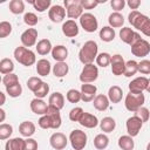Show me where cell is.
Segmentation results:
<instances>
[{"label":"cell","instance_id":"obj_12","mask_svg":"<svg viewBox=\"0 0 150 150\" xmlns=\"http://www.w3.org/2000/svg\"><path fill=\"white\" fill-rule=\"evenodd\" d=\"M110 67H111V73L115 76H120L124 74V69H125V62L122 55L120 54H114L111 56V61H110Z\"/></svg>","mask_w":150,"mask_h":150},{"label":"cell","instance_id":"obj_8","mask_svg":"<svg viewBox=\"0 0 150 150\" xmlns=\"http://www.w3.org/2000/svg\"><path fill=\"white\" fill-rule=\"evenodd\" d=\"M80 25L81 27L88 32V33H94L97 30L98 28V22H97V19L94 14L91 13H83L80 18Z\"/></svg>","mask_w":150,"mask_h":150},{"label":"cell","instance_id":"obj_36","mask_svg":"<svg viewBox=\"0 0 150 150\" xmlns=\"http://www.w3.org/2000/svg\"><path fill=\"white\" fill-rule=\"evenodd\" d=\"M138 71V62L135 60H129L125 62V69H124V76L125 77H131Z\"/></svg>","mask_w":150,"mask_h":150},{"label":"cell","instance_id":"obj_50","mask_svg":"<svg viewBox=\"0 0 150 150\" xmlns=\"http://www.w3.org/2000/svg\"><path fill=\"white\" fill-rule=\"evenodd\" d=\"M135 115L138 116V117L142 120L143 123H144V122H148L149 118H150V111H149V109L145 108V107H141V108L135 112Z\"/></svg>","mask_w":150,"mask_h":150},{"label":"cell","instance_id":"obj_43","mask_svg":"<svg viewBox=\"0 0 150 150\" xmlns=\"http://www.w3.org/2000/svg\"><path fill=\"white\" fill-rule=\"evenodd\" d=\"M2 83H4V86L7 88V87L14 86V84L20 83V82H19V77H18V75L14 74V73H11V74H6V75H4V77H2Z\"/></svg>","mask_w":150,"mask_h":150},{"label":"cell","instance_id":"obj_21","mask_svg":"<svg viewBox=\"0 0 150 150\" xmlns=\"http://www.w3.org/2000/svg\"><path fill=\"white\" fill-rule=\"evenodd\" d=\"M46 115L49 116L50 121H52V129H59L61 127V114H60V110L57 108H54L52 105H48V109H47V112Z\"/></svg>","mask_w":150,"mask_h":150},{"label":"cell","instance_id":"obj_34","mask_svg":"<svg viewBox=\"0 0 150 150\" xmlns=\"http://www.w3.org/2000/svg\"><path fill=\"white\" fill-rule=\"evenodd\" d=\"M118 146L122 149V150H132L134 146H135V142L132 139L131 136L129 135H123L118 138V142H117Z\"/></svg>","mask_w":150,"mask_h":150},{"label":"cell","instance_id":"obj_56","mask_svg":"<svg viewBox=\"0 0 150 150\" xmlns=\"http://www.w3.org/2000/svg\"><path fill=\"white\" fill-rule=\"evenodd\" d=\"M127 5L129 6L130 9H132V11H137V8L141 6V1H139V0H128Z\"/></svg>","mask_w":150,"mask_h":150},{"label":"cell","instance_id":"obj_28","mask_svg":"<svg viewBox=\"0 0 150 150\" xmlns=\"http://www.w3.org/2000/svg\"><path fill=\"white\" fill-rule=\"evenodd\" d=\"M25 139L21 137L9 138L5 144V150H23Z\"/></svg>","mask_w":150,"mask_h":150},{"label":"cell","instance_id":"obj_2","mask_svg":"<svg viewBox=\"0 0 150 150\" xmlns=\"http://www.w3.org/2000/svg\"><path fill=\"white\" fill-rule=\"evenodd\" d=\"M98 55V46L94 40H88L83 43L79 52V60L83 64L94 63Z\"/></svg>","mask_w":150,"mask_h":150},{"label":"cell","instance_id":"obj_52","mask_svg":"<svg viewBox=\"0 0 150 150\" xmlns=\"http://www.w3.org/2000/svg\"><path fill=\"white\" fill-rule=\"evenodd\" d=\"M38 124L42 129H52V121H50V118H49L48 115L41 116L39 118V121H38Z\"/></svg>","mask_w":150,"mask_h":150},{"label":"cell","instance_id":"obj_47","mask_svg":"<svg viewBox=\"0 0 150 150\" xmlns=\"http://www.w3.org/2000/svg\"><path fill=\"white\" fill-rule=\"evenodd\" d=\"M12 33V25L8 21H1L0 22V38L4 39Z\"/></svg>","mask_w":150,"mask_h":150},{"label":"cell","instance_id":"obj_39","mask_svg":"<svg viewBox=\"0 0 150 150\" xmlns=\"http://www.w3.org/2000/svg\"><path fill=\"white\" fill-rule=\"evenodd\" d=\"M33 6H34V8L38 11V12H40V13H43L45 11H49V8L52 7L50 5H52V1L50 0H34V1H29Z\"/></svg>","mask_w":150,"mask_h":150},{"label":"cell","instance_id":"obj_26","mask_svg":"<svg viewBox=\"0 0 150 150\" xmlns=\"http://www.w3.org/2000/svg\"><path fill=\"white\" fill-rule=\"evenodd\" d=\"M123 97V90L118 86H111L108 90V98L111 103H120Z\"/></svg>","mask_w":150,"mask_h":150},{"label":"cell","instance_id":"obj_15","mask_svg":"<svg viewBox=\"0 0 150 150\" xmlns=\"http://www.w3.org/2000/svg\"><path fill=\"white\" fill-rule=\"evenodd\" d=\"M66 13L67 12L64 7H62L61 5H54L48 11V18L50 19L52 22L59 23L63 21V19L66 18Z\"/></svg>","mask_w":150,"mask_h":150},{"label":"cell","instance_id":"obj_24","mask_svg":"<svg viewBox=\"0 0 150 150\" xmlns=\"http://www.w3.org/2000/svg\"><path fill=\"white\" fill-rule=\"evenodd\" d=\"M35 124L30 121H23L20 123L19 125V132L21 134V136L28 138V137H32L34 134H35Z\"/></svg>","mask_w":150,"mask_h":150},{"label":"cell","instance_id":"obj_37","mask_svg":"<svg viewBox=\"0 0 150 150\" xmlns=\"http://www.w3.org/2000/svg\"><path fill=\"white\" fill-rule=\"evenodd\" d=\"M8 8L13 14H22L25 12V2L22 0H11Z\"/></svg>","mask_w":150,"mask_h":150},{"label":"cell","instance_id":"obj_44","mask_svg":"<svg viewBox=\"0 0 150 150\" xmlns=\"http://www.w3.org/2000/svg\"><path fill=\"white\" fill-rule=\"evenodd\" d=\"M66 98L70 103H77L81 101V91L76 89H69L66 94Z\"/></svg>","mask_w":150,"mask_h":150},{"label":"cell","instance_id":"obj_13","mask_svg":"<svg viewBox=\"0 0 150 150\" xmlns=\"http://www.w3.org/2000/svg\"><path fill=\"white\" fill-rule=\"evenodd\" d=\"M148 83H149V79H146L145 76H138L129 83V86H128L129 91L134 93V94H141L144 90H146Z\"/></svg>","mask_w":150,"mask_h":150},{"label":"cell","instance_id":"obj_25","mask_svg":"<svg viewBox=\"0 0 150 150\" xmlns=\"http://www.w3.org/2000/svg\"><path fill=\"white\" fill-rule=\"evenodd\" d=\"M35 69H36L38 75H40V76H47V75H49V73L52 71L53 68H52L50 62L47 59H40L36 62Z\"/></svg>","mask_w":150,"mask_h":150},{"label":"cell","instance_id":"obj_46","mask_svg":"<svg viewBox=\"0 0 150 150\" xmlns=\"http://www.w3.org/2000/svg\"><path fill=\"white\" fill-rule=\"evenodd\" d=\"M38 21H39V19H38V16H36L35 13H33V12L25 13V15H23V22L26 25H28L30 27H34L38 23Z\"/></svg>","mask_w":150,"mask_h":150},{"label":"cell","instance_id":"obj_16","mask_svg":"<svg viewBox=\"0 0 150 150\" xmlns=\"http://www.w3.org/2000/svg\"><path fill=\"white\" fill-rule=\"evenodd\" d=\"M81 101L83 102H91L96 97L97 88L95 84L90 83H83L81 84Z\"/></svg>","mask_w":150,"mask_h":150},{"label":"cell","instance_id":"obj_7","mask_svg":"<svg viewBox=\"0 0 150 150\" xmlns=\"http://www.w3.org/2000/svg\"><path fill=\"white\" fill-rule=\"evenodd\" d=\"M98 77V68L94 63L90 64H84L81 74H80V81L82 83H91L96 81Z\"/></svg>","mask_w":150,"mask_h":150},{"label":"cell","instance_id":"obj_41","mask_svg":"<svg viewBox=\"0 0 150 150\" xmlns=\"http://www.w3.org/2000/svg\"><path fill=\"white\" fill-rule=\"evenodd\" d=\"M42 82H43V81H42L40 77H38V76H32V77H29V79L27 80V88H28L30 91L35 93V91L41 87Z\"/></svg>","mask_w":150,"mask_h":150},{"label":"cell","instance_id":"obj_1","mask_svg":"<svg viewBox=\"0 0 150 150\" xmlns=\"http://www.w3.org/2000/svg\"><path fill=\"white\" fill-rule=\"evenodd\" d=\"M128 21L134 28L141 30L145 36L150 38V19L146 15L138 11H131L128 15Z\"/></svg>","mask_w":150,"mask_h":150},{"label":"cell","instance_id":"obj_35","mask_svg":"<svg viewBox=\"0 0 150 150\" xmlns=\"http://www.w3.org/2000/svg\"><path fill=\"white\" fill-rule=\"evenodd\" d=\"M109 145V138L104 134H98L94 137V146L97 150H104Z\"/></svg>","mask_w":150,"mask_h":150},{"label":"cell","instance_id":"obj_9","mask_svg":"<svg viewBox=\"0 0 150 150\" xmlns=\"http://www.w3.org/2000/svg\"><path fill=\"white\" fill-rule=\"evenodd\" d=\"M131 53L136 57H144L150 53V43L145 39H139L132 46H130Z\"/></svg>","mask_w":150,"mask_h":150},{"label":"cell","instance_id":"obj_10","mask_svg":"<svg viewBox=\"0 0 150 150\" xmlns=\"http://www.w3.org/2000/svg\"><path fill=\"white\" fill-rule=\"evenodd\" d=\"M125 127H127L128 135L131 136V137H135V136H137L139 134V131H141V129L143 127V122L138 116L134 115V116H131V117H129L127 120Z\"/></svg>","mask_w":150,"mask_h":150},{"label":"cell","instance_id":"obj_14","mask_svg":"<svg viewBox=\"0 0 150 150\" xmlns=\"http://www.w3.org/2000/svg\"><path fill=\"white\" fill-rule=\"evenodd\" d=\"M49 144L55 150H62L68 144V138L63 132H54L49 137Z\"/></svg>","mask_w":150,"mask_h":150},{"label":"cell","instance_id":"obj_59","mask_svg":"<svg viewBox=\"0 0 150 150\" xmlns=\"http://www.w3.org/2000/svg\"><path fill=\"white\" fill-rule=\"evenodd\" d=\"M146 91L150 94V79H149V83H148V88H146Z\"/></svg>","mask_w":150,"mask_h":150},{"label":"cell","instance_id":"obj_18","mask_svg":"<svg viewBox=\"0 0 150 150\" xmlns=\"http://www.w3.org/2000/svg\"><path fill=\"white\" fill-rule=\"evenodd\" d=\"M79 123H80L82 127L88 128V129L96 128V127L100 124V122H98V120H97V117H96L95 115H93V114H90V112H86V111L82 114V116H81Z\"/></svg>","mask_w":150,"mask_h":150},{"label":"cell","instance_id":"obj_20","mask_svg":"<svg viewBox=\"0 0 150 150\" xmlns=\"http://www.w3.org/2000/svg\"><path fill=\"white\" fill-rule=\"evenodd\" d=\"M47 109H48V104L42 100V98H33L30 101V110L36 114V115H46L47 112Z\"/></svg>","mask_w":150,"mask_h":150},{"label":"cell","instance_id":"obj_31","mask_svg":"<svg viewBox=\"0 0 150 150\" xmlns=\"http://www.w3.org/2000/svg\"><path fill=\"white\" fill-rule=\"evenodd\" d=\"M35 48H36L38 54H40V55H47L48 53H52L53 46H52L50 40H48V39H41L36 43V47Z\"/></svg>","mask_w":150,"mask_h":150},{"label":"cell","instance_id":"obj_38","mask_svg":"<svg viewBox=\"0 0 150 150\" xmlns=\"http://www.w3.org/2000/svg\"><path fill=\"white\" fill-rule=\"evenodd\" d=\"M13 70H14V63L11 59L5 57L0 61V73L2 75L11 74V73H13Z\"/></svg>","mask_w":150,"mask_h":150},{"label":"cell","instance_id":"obj_48","mask_svg":"<svg viewBox=\"0 0 150 150\" xmlns=\"http://www.w3.org/2000/svg\"><path fill=\"white\" fill-rule=\"evenodd\" d=\"M48 93H49V84L43 81L41 87L34 93V95H35L36 98H43V97H46L48 95Z\"/></svg>","mask_w":150,"mask_h":150},{"label":"cell","instance_id":"obj_49","mask_svg":"<svg viewBox=\"0 0 150 150\" xmlns=\"http://www.w3.org/2000/svg\"><path fill=\"white\" fill-rule=\"evenodd\" d=\"M83 112L84 111H83V109L81 107H75L69 111V120L73 121V122H79Z\"/></svg>","mask_w":150,"mask_h":150},{"label":"cell","instance_id":"obj_40","mask_svg":"<svg viewBox=\"0 0 150 150\" xmlns=\"http://www.w3.org/2000/svg\"><path fill=\"white\" fill-rule=\"evenodd\" d=\"M95 61H96L97 66H100V67H102V68H105V67H108V66L110 64L111 55H110L109 53H107V52H102V53H100V54L97 55V57H96Z\"/></svg>","mask_w":150,"mask_h":150},{"label":"cell","instance_id":"obj_51","mask_svg":"<svg viewBox=\"0 0 150 150\" xmlns=\"http://www.w3.org/2000/svg\"><path fill=\"white\" fill-rule=\"evenodd\" d=\"M138 71L143 75L150 74V60H142L138 62Z\"/></svg>","mask_w":150,"mask_h":150},{"label":"cell","instance_id":"obj_4","mask_svg":"<svg viewBox=\"0 0 150 150\" xmlns=\"http://www.w3.org/2000/svg\"><path fill=\"white\" fill-rule=\"evenodd\" d=\"M144 102H145V97H144L143 93L134 94V93L129 91V94H127V96H125L124 105H125L127 110H129L131 112H136L141 107H143Z\"/></svg>","mask_w":150,"mask_h":150},{"label":"cell","instance_id":"obj_57","mask_svg":"<svg viewBox=\"0 0 150 150\" xmlns=\"http://www.w3.org/2000/svg\"><path fill=\"white\" fill-rule=\"evenodd\" d=\"M0 115H1V118H0V122H4L5 121V117H6V112H5V110L1 108L0 109Z\"/></svg>","mask_w":150,"mask_h":150},{"label":"cell","instance_id":"obj_29","mask_svg":"<svg viewBox=\"0 0 150 150\" xmlns=\"http://www.w3.org/2000/svg\"><path fill=\"white\" fill-rule=\"evenodd\" d=\"M100 128L103 132L105 134H109V132H112L116 128V121L110 117V116H107V117H103L100 122Z\"/></svg>","mask_w":150,"mask_h":150},{"label":"cell","instance_id":"obj_54","mask_svg":"<svg viewBox=\"0 0 150 150\" xmlns=\"http://www.w3.org/2000/svg\"><path fill=\"white\" fill-rule=\"evenodd\" d=\"M125 5H127V2H125L124 0H111V1H110V6H111V8H112L115 12L122 11V9L125 7Z\"/></svg>","mask_w":150,"mask_h":150},{"label":"cell","instance_id":"obj_45","mask_svg":"<svg viewBox=\"0 0 150 150\" xmlns=\"http://www.w3.org/2000/svg\"><path fill=\"white\" fill-rule=\"evenodd\" d=\"M6 93L11 96V97H19L21 94H22V87L20 83H16L14 86H11V87H7L6 88Z\"/></svg>","mask_w":150,"mask_h":150},{"label":"cell","instance_id":"obj_30","mask_svg":"<svg viewBox=\"0 0 150 150\" xmlns=\"http://www.w3.org/2000/svg\"><path fill=\"white\" fill-rule=\"evenodd\" d=\"M98 35H100V39L103 42H111L115 39L116 33H115V29L111 28L110 26H104V27H102L100 29Z\"/></svg>","mask_w":150,"mask_h":150},{"label":"cell","instance_id":"obj_55","mask_svg":"<svg viewBox=\"0 0 150 150\" xmlns=\"http://www.w3.org/2000/svg\"><path fill=\"white\" fill-rule=\"evenodd\" d=\"M98 4H100V1H97V0H81V5H82L83 9H93Z\"/></svg>","mask_w":150,"mask_h":150},{"label":"cell","instance_id":"obj_42","mask_svg":"<svg viewBox=\"0 0 150 150\" xmlns=\"http://www.w3.org/2000/svg\"><path fill=\"white\" fill-rule=\"evenodd\" d=\"M12 134H13V127L11 124H7V123L0 124V139L1 141L9 138Z\"/></svg>","mask_w":150,"mask_h":150},{"label":"cell","instance_id":"obj_58","mask_svg":"<svg viewBox=\"0 0 150 150\" xmlns=\"http://www.w3.org/2000/svg\"><path fill=\"white\" fill-rule=\"evenodd\" d=\"M0 96H1V102H0V105L5 104V101H6V97H5V93L0 91Z\"/></svg>","mask_w":150,"mask_h":150},{"label":"cell","instance_id":"obj_11","mask_svg":"<svg viewBox=\"0 0 150 150\" xmlns=\"http://www.w3.org/2000/svg\"><path fill=\"white\" fill-rule=\"evenodd\" d=\"M120 39L124 43H127L129 46H132L136 41H138L141 39V35L137 32L132 30L130 27H123L120 30Z\"/></svg>","mask_w":150,"mask_h":150},{"label":"cell","instance_id":"obj_60","mask_svg":"<svg viewBox=\"0 0 150 150\" xmlns=\"http://www.w3.org/2000/svg\"><path fill=\"white\" fill-rule=\"evenodd\" d=\"M146 150H150V142L146 144Z\"/></svg>","mask_w":150,"mask_h":150},{"label":"cell","instance_id":"obj_3","mask_svg":"<svg viewBox=\"0 0 150 150\" xmlns=\"http://www.w3.org/2000/svg\"><path fill=\"white\" fill-rule=\"evenodd\" d=\"M14 59L25 67H30L36 62V56L33 50L25 46H19L14 49Z\"/></svg>","mask_w":150,"mask_h":150},{"label":"cell","instance_id":"obj_19","mask_svg":"<svg viewBox=\"0 0 150 150\" xmlns=\"http://www.w3.org/2000/svg\"><path fill=\"white\" fill-rule=\"evenodd\" d=\"M62 33L67 38H75L79 34V26L75 20H67L62 25Z\"/></svg>","mask_w":150,"mask_h":150},{"label":"cell","instance_id":"obj_23","mask_svg":"<svg viewBox=\"0 0 150 150\" xmlns=\"http://www.w3.org/2000/svg\"><path fill=\"white\" fill-rule=\"evenodd\" d=\"M109 104H110V101H109L108 96L104 95V94H98V95H96V97H95L94 101H93L94 108H95L96 110H98V111H104V110H107V109L109 108Z\"/></svg>","mask_w":150,"mask_h":150},{"label":"cell","instance_id":"obj_33","mask_svg":"<svg viewBox=\"0 0 150 150\" xmlns=\"http://www.w3.org/2000/svg\"><path fill=\"white\" fill-rule=\"evenodd\" d=\"M108 22L111 28H120L124 23V18L120 12H114L108 16Z\"/></svg>","mask_w":150,"mask_h":150},{"label":"cell","instance_id":"obj_6","mask_svg":"<svg viewBox=\"0 0 150 150\" xmlns=\"http://www.w3.org/2000/svg\"><path fill=\"white\" fill-rule=\"evenodd\" d=\"M67 16L70 20L80 19L83 14V7L81 5V0H64L63 1Z\"/></svg>","mask_w":150,"mask_h":150},{"label":"cell","instance_id":"obj_27","mask_svg":"<svg viewBox=\"0 0 150 150\" xmlns=\"http://www.w3.org/2000/svg\"><path fill=\"white\" fill-rule=\"evenodd\" d=\"M48 105H52V107L61 110L64 107V96L59 91L53 93L48 98Z\"/></svg>","mask_w":150,"mask_h":150},{"label":"cell","instance_id":"obj_5","mask_svg":"<svg viewBox=\"0 0 150 150\" xmlns=\"http://www.w3.org/2000/svg\"><path fill=\"white\" fill-rule=\"evenodd\" d=\"M88 136L80 129H74L69 135V142L74 150H83L87 145Z\"/></svg>","mask_w":150,"mask_h":150},{"label":"cell","instance_id":"obj_53","mask_svg":"<svg viewBox=\"0 0 150 150\" xmlns=\"http://www.w3.org/2000/svg\"><path fill=\"white\" fill-rule=\"evenodd\" d=\"M23 150H38V142L36 139L28 137L25 139V148Z\"/></svg>","mask_w":150,"mask_h":150},{"label":"cell","instance_id":"obj_22","mask_svg":"<svg viewBox=\"0 0 150 150\" xmlns=\"http://www.w3.org/2000/svg\"><path fill=\"white\" fill-rule=\"evenodd\" d=\"M52 57L56 62H64V60L68 57V49L63 45L54 46L52 49Z\"/></svg>","mask_w":150,"mask_h":150},{"label":"cell","instance_id":"obj_17","mask_svg":"<svg viewBox=\"0 0 150 150\" xmlns=\"http://www.w3.org/2000/svg\"><path fill=\"white\" fill-rule=\"evenodd\" d=\"M38 39V29L35 28H27L20 36V41L25 47H32L36 43Z\"/></svg>","mask_w":150,"mask_h":150},{"label":"cell","instance_id":"obj_32","mask_svg":"<svg viewBox=\"0 0 150 150\" xmlns=\"http://www.w3.org/2000/svg\"><path fill=\"white\" fill-rule=\"evenodd\" d=\"M53 75L55 77H64L68 71H69V66L66 63V62H56L54 66H53Z\"/></svg>","mask_w":150,"mask_h":150}]
</instances>
